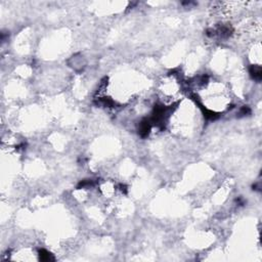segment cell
Wrapping results in <instances>:
<instances>
[{
    "label": "cell",
    "instance_id": "1",
    "mask_svg": "<svg viewBox=\"0 0 262 262\" xmlns=\"http://www.w3.org/2000/svg\"><path fill=\"white\" fill-rule=\"evenodd\" d=\"M151 129H152V123H151L150 119H144V120L141 121L139 125V134L141 137H148V134L151 132Z\"/></svg>",
    "mask_w": 262,
    "mask_h": 262
},
{
    "label": "cell",
    "instance_id": "2",
    "mask_svg": "<svg viewBox=\"0 0 262 262\" xmlns=\"http://www.w3.org/2000/svg\"><path fill=\"white\" fill-rule=\"evenodd\" d=\"M249 73L251 75V77L256 81H261L262 79V70L260 66H251L249 69Z\"/></svg>",
    "mask_w": 262,
    "mask_h": 262
},
{
    "label": "cell",
    "instance_id": "3",
    "mask_svg": "<svg viewBox=\"0 0 262 262\" xmlns=\"http://www.w3.org/2000/svg\"><path fill=\"white\" fill-rule=\"evenodd\" d=\"M39 254V259L41 261L49 262V261H54V257L51 253H49L48 251H46L45 249H40L38 251Z\"/></svg>",
    "mask_w": 262,
    "mask_h": 262
},
{
    "label": "cell",
    "instance_id": "4",
    "mask_svg": "<svg viewBox=\"0 0 262 262\" xmlns=\"http://www.w3.org/2000/svg\"><path fill=\"white\" fill-rule=\"evenodd\" d=\"M94 185V181L91 179H85V180H82V181L80 182V183L78 184V186H77V188L78 190H81V188H86V187H90V186Z\"/></svg>",
    "mask_w": 262,
    "mask_h": 262
},
{
    "label": "cell",
    "instance_id": "5",
    "mask_svg": "<svg viewBox=\"0 0 262 262\" xmlns=\"http://www.w3.org/2000/svg\"><path fill=\"white\" fill-rule=\"evenodd\" d=\"M250 114H251V110H250V108L247 106H244L243 108L240 110V113H239L240 116H248V115H250Z\"/></svg>",
    "mask_w": 262,
    "mask_h": 262
},
{
    "label": "cell",
    "instance_id": "6",
    "mask_svg": "<svg viewBox=\"0 0 262 262\" xmlns=\"http://www.w3.org/2000/svg\"><path fill=\"white\" fill-rule=\"evenodd\" d=\"M120 190L122 192H124V194H126L127 192V186L125 185V184H120Z\"/></svg>",
    "mask_w": 262,
    "mask_h": 262
},
{
    "label": "cell",
    "instance_id": "7",
    "mask_svg": "<svg viewBox=\"0 0 262 262\" xmlns=\"http://www.w3.org/2000/svg\"><path fill=\"white\" fill-rule=\"evenodd\" d=\"M237 203L239 204L240 206H243V205H245V201H244V200L242 199V198H239V199H237Z\"/></svg>",
    "mask_w": 262,
    "mask_h": 262
},
{
    "label": "cell",
    "instance_id": "8",
    "mask_svg": "<svg viewBox=\"0 0 262 262\" xmlns=\"http://www.w3.org/2000/svg\"><path fill=\"white\" fill-rule=\"evenodd\" d=\"M253 190L260 192V183H258V184H254V185H253Z\"/></svg>",
    "mask_w": 262,
    "mask_h": 262
}]
</instances>
